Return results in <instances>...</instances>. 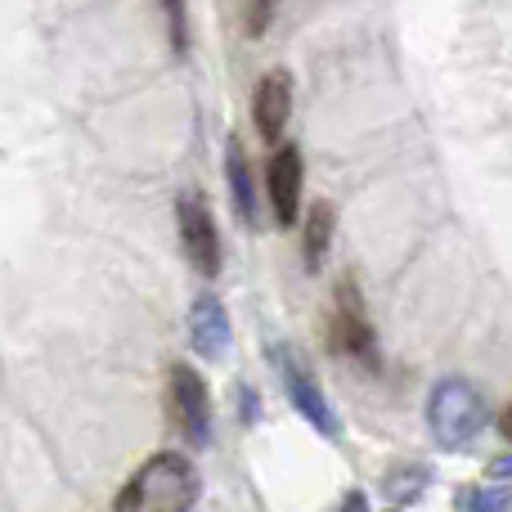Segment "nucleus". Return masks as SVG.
Here are the masks:
<instances>
[{
	"mask_svg": "<svg viewBox=\"0 0 512 512\" xmlns=\"http://www.w3.org/2000/svg\"><path fill=\"white\" fill-rule=\"evenodd\" d=\"M333 225H337L333 203L319 198V203L306 212V225H301V261H306V270H319V265H324L328 243H333Z\"/></svg>",
	"mask_w": 512,
	"mask_h": 512,
	"instance_id": "9b49d317",
	"label": "nucleus"
},
{
	"mask_svg": "<svg viewBox=\"0 0 512 512\" xmlns=\"http://www.w3.org/2000/svg\"><path fill=\"white\" fill-rule=\"evenodd\" d=\"M239 400H243V418H248V423H252V418H256V409H261V405H256V391L239 387Z\"/></svg>",
	"mask_w": 512,
	"mask_h": 512,
	"instance_id": "a211bd4d",
	"label": "nucleus"
},
{
	"mask_svg": "<svg viewBox=\"0 0 512 512\" xmlns=\"http://www.w3.org/2000/svg\"><path fill=\"white\" fill-rule=\"evenodd\" d=\"M270 360H274V369H279L283 391H288L292 409H297V414L306 418V423L315 427L319 436H328V441H342V418H337L333 400L324 396V387L315 382V373L301 364V355L292 351V346H274Z\"/></svg>",
	"mask_w": 512,
	"mask_h": 512,
	"instance_id": "20e7f679",
	"label": "nucleus"
},
{
	"mask_svg": "<svg viewBox=\"0 0 512 512\" xmlns=\"http://www.w3.org/2000/svg\"><path fill=\"white\" fill-rule=\"evenodd\" d=\"M427 481H432V472H427L423 463H400L396 472L382 477V495H387L391 504H414V499L427 490Z\"/></svg>",
	"mask_w": 512,
	"mask_h": 512,
	"instance_id": "ddd939ff",
	"label": "nucleus"
},
{
	"mask_svg": "<svg viewBox=\"0 0 512 512\" xmlns=\"http://www.w3.org/2000/svg\"><path fill=\"white\" fill-rule=\"evenodd\" d=\"M225 180H230V198H234V216L243 225H256V180H252V162L243 153V144L225 140Z\"/></svg>",
	"mask_w": 512,
	"mask_h": 512,
	"instance_id": "9d476101",
	"label": "nucleus"
},
{
	"mask_svg": "<svg viewBox=\"0 0 512 512\" xmlns=\"http://www.w3.org/2000/svg\"><path fill=\"white\" fill-rule=\"evenodd\" d=\"M490 481H508L512 486V450L499 454V459H490Z\"/></svg>",
	"mask_w": 512,
	"mask_h": 512,
	"instance_id": "f3484780",
	"label": "nucleus"
},
{
	"mask_svg": "<svg viewBox=\"0 0 512 512\" xmlns=\"http://www.w3.org/2000/svg\"><path fill=\"white\" fill-rule=\"evenodd\" d=\"M337 512H369V495H364V490H346Z\"/></svg>",
	"mask_w": 512,
	"mask_h": 512,
	"instance_id": "dca6fc26",
	"label": "nucleus"
},
{
	"mask_svg": "<svg viewBox=\"0 0 512 512\" xmlns=\"http://www.w3.org/2000/svg\"><path fill=\"white\" fill-rule=\"evenodd\" d=\"M328 342H333L337 355L364 364V369H378L382 364L378 333H373V324H369V310H364V297H360V288H355V279L337 283L333 319H328Z\"/></svg>",
	"mask_w": 512,
	"mask_h": 512,
	"instance_id": "7ed1b4c3",
	"label": "nucleus"
},
{
	"mask_svg": "<svg viewBox=\"0 0 512 512\" xmlns=\"http://www.w3.org/2000/svg\"><path fill=\"white\" fill-rule=\"evenodd\" d=\"M171 418L194 450L212 445V391L194 364H171Z\"/></svg>",
	"mask_w": 512,
	"mask_h": 512,
	"instance_id": "423d86ee",
	"label": "nucleus"
},
{
	"mask_svg": "<svg viewBox=\"0 0 512 512\" xmlns=\"http://www.w3.org/2000/svg\"><path fill=\"white\" fill-rule=\"evenodd\" d=\"M427 432L441 450H468L490 427V405L468 378H441L427 391Z\"/></svg>",
	"mask_w": 512,
	"mask_h": 512,
	"instance_id": "f03ea898",
	"label": "nucleus"
},
{
	"mask_svg": "<svg viewBox=\"0 0 512 512\" xmlns=\"http://www.w3.org/2000/svg\"><path fill=\"white\" fill-rule=\"evenodd\" d=\"M162 14H167L171 50L185 54V50H189V14H185V0H162Z\"/></svg>",
	"mask_w": 512,
	"mask_h": 512,
	"instance_id": "4468645a",
	"label": "nucleus"
},
{
	"mask_svg": "<svg viewBox=\"0 0 512 512\" xmlns=\"http://www.w3.org/2000/svg\"><path fill=\"white\" fill-rule=\"evenodd\" d=\"M499 432H504V436H508V441H512V405L504 409V414H499Z\"/></svg>",
	"mask_w": 512,
	"mask_h": 512,
	"instance_id": "6ab92c4d",
	"label": "nucleus"
},
{
	"mask_svg": "<svg viewBox=\"0 0 512 512\" xmlns=\"http://www.w3.org/2000/svg\"><path fill=\"white\" fill-rule=\"evenodd\" d=\"M288 117H292V77L283 68H270L261 81H256V95H252L256 135H261L265 144H279Z\"/></svg>",
	"mask_w": 512,
	"mask_h": 512,
	"instance_id": "1a4fd4ad",
	"label": "nucleus"
},
{
	"mask_svg": "<svg viewBox=\"0 0 512 512\" xmlns=\"http://www.w3.org/2000/svg\"><path fill=\"white\" fill-rule=\"evenodd\" d=\"M274 18V0H248V36H265V27H270Z\"/></svg>",
	"mask_w": 512,
	"mask_h": 512,
	"instance_id": "2eb2a0df",
	"label": "nucleus"
},
{
	"mask_svg": "<svg viewBox=\"0 0 512 512\" xmlns=\"http://www.w3.org/2000/svg\"><path fill=\"white\" fill-rule=\"evenodd\" d=\"M265 189H270V207L274 221L288 230V225L301 221V189H306V167H301V149L288 144V149L270 153V167H265Z\"/></svg>",
	"mask_w": 512,
	"mask_h": 512,
	"instance_id": "0eeeda50",
	"label": "nucleus"
},
{
	"mask_svg": "<svg viewBox=\"0 0 512 512\" xmlns=\"http://www.w3.org/2000/svg\"><path fill=\"white\" fill-rule=\"evenodd\" d=\"M391 512H400V508H391Z\"/></svg>",
	"mask_w": 512,
	"mask_h": 512,
	"instance_id": "aec40b11",
	"label": "nucleus"
},
{
	"mask_svg": "<svg viewBox=\"0 0 512 512\" xmlns=\"http://www.w3.org/2000/svg\"><path fill=\"white\" fill-rule=\"evenodd\" d=\"M176 234H180V248H185L189 265L203 279H216L225 265V248H221V230H216L212 207H207V198L198 189H185L176 198Z\"/></svg>",
	"mask_w": 512,
	"mask_h": 512,
	"instance_id": "39448f33",
	"label": "nucleus"
},
{
	"mask_svg": "<svg viewBox=\"0 0 512 512\" xmlns=\"http://www.w3.org/2000/svg\"><path fill=\"white\" fill-rule=\"evenodd\" d=\"M189 346H194L203 360H221L234 346L230 310H225V301L216 297V292H203V297H194V306H189Z\"/></svg>",
	"mask_w": 512,
	"mask_h": 512,
	"instance_id": "6e6552de",
	"label": "nucleus"
},
{
	"mask_svg": "<svg viewBox=\"0 0 512 512\" xmlns=\"http://www.w3.org/2000/svg\"><path fill=\"white\" fill-rule=\"evenodd\" d=\"M459 512H512V486L508 481H477L459 490Z\"/></svg>",
	"mask_w": 512,
	"mask_h": 512,
	"instance_id": "f8f14e48",
	"label": "nucleus"
},
{
	"mask_svg": "<svg viewBox=\"0 0 512 512\" xmlns=\"http://www.w3.org/2000/svg\"><path fill=\"white\" fill-rule=\"evenodd\" d=\"M198 495H203V477L194 459H185L180 450H158L117 490L113 512H194Z\"/></svg>",
	"mask_w": 512,
	"mask_h": 512,
	"instance_id": "f257e3e1",
	"label": "nucleus"
}]
</instances>
